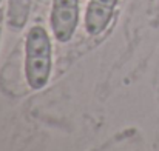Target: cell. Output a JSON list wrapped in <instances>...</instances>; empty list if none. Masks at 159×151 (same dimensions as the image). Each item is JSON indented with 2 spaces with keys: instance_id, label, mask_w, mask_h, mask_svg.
<instances>
[{
  "instance_id": "2",
  "label": "cell",
  "mask_w": 159,
  "mask_h": 151,
  "mask_svg": "<svg viewBox=\"0 0 159 151\" xmlns=\"http://www.w3.org/2000/svg\"><path fill=\"white\" fill-rule=\"evenodd\" d=\"M80 17V0H53L50 25L57 42L66 43L73 39Z\"/></svg>"
},
{
  "instance_id": "4",
  "label": "cell",
  "mask_w": 159,
  "mask_h": 151,
  "mask_svg": "<svg viewBox=\"0 0 159 151\" xmlns=\"http://www.w3.org/2000/svg\"><path fill=\"white\" fill-rule=\"evenodd\" d=\"M31 0H8V12H6V23L12 31H20L30 16Z\"/></svg>"
},
{
  "instance_id": "6",
  "label": "cell",
  "mask_w": 159,
  "mask_h": 151,
  "mask_svg": "<svg viewBox=\"0 0 159 151\" xmlns=\"http://www.w3.org/2000/svg\"><path fill=\"white\" fill-rule=\"evenodd\" d=\"M0 2H2V0H0Z\"/></svg>"
},
{
  "instance_id": "3",
  "label": "cell",
  "mask_w": 159,
  "mask_h": 151,
  "mask_svg": "<svg viewBox=\"0 0 159 151\" xmlns=\"http://www.w3.org/2000/svg\"><path fill=\"white\" fill-rule=\"evenodd\" d=\"M119 0H90L85 9V31L90 36H99L110 25Z\"/></svg>"
},
{
  "instance_id": "5",
  "label": "cell",
  "mask_w": 159,
  "mask_h": 151,
  "mask_svg": "<svg viewBox=\"0 0 159 151\" xmlns=\"http://www.w3.org/2000/svg\"><path fill=\"white\" fill-rule=\"evenodd\" d=\"M0 37H2V28H0Z\"/></svg>"
},
{
  "instance_id": "1",
  "label": "cell",
  "mask_w": 159,
  "mask_h": 151,
  "mask_svg": "<svg viewBox=\"0 0 159 151\" xmlns=\"http://www.w3.org/2000/svg\"><path fill=\"white\" fill-rule=\"evenodd\" d=\"M53 47L47 29L40 25L30 28L25 39V77L33 90L43 88L51 76Z\"/></svg>"
}]
</instances>
